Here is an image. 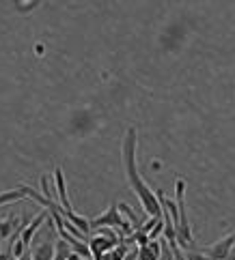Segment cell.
Returning a JSON list of instances; mask_svg holds the SVG:
<instances>
[{
  "label": "cell",
  "mask_w": 235,
  "mask_h": 260,
  "mask_svg": "<svg viewBox=\"0 0 235 260\" xmlns=\"http://www.w3.org/2000/svg\"><path fill=\"white\" fill-rule=\"evenodd\" d=\"M89 226H91V230H95V228H112V230H119V236H121V239H123V236H130V234L134 232L132 224L123 220V215H121V211H119L117 204L108 206L102 215H97V218L89 220Z\"/></svg>",
  "instance_id": "obj_3"
},
{
  "label": "cell",
  "mask_w": 235,
  "mask_h": 260,
  "mask_svg": "<svg viewBox=\"0 0 235 260\" xmlns=\"http://www.w3.org/2000/svg\"><path fill=\"white\" fill-rule=\"evenodd\" d=\"M0 260H16V256L11 254V250H0Z\"/></svg>",
  "instance_id": "obj_13"
},
{
  "label": "cell",
  "mask_w": 235,
  "mask_h": 260,
  "mask_svg": "<svg viewBox=\"0 0 235 260\" xmlns=\"http://www.w3.org/2000/svg\"><path fill=\"white\" fill-rule=\"evenodd\" d=\"M226 260H235V245H233V250H231V254H229V258Z\"/></svg>",
  "instance_id": "obj_15"
},
{
  "label": "cell",
  "mask_w": 235,
  "mask_h": 260,
  "mask_svg": "<svg viewBox=\"0 0 235 260\" xmlns=\"http://www.w3.org/2000/svg\"><path fill=\"white\" fill-rule=\"evenodd\" d=\"M80 260H91V258H80Z\"/></svg>",
  "instance_id": "obj_16"
},
{
  "label": "cell",
  "mask_w": 235,
  "mask_h": 260,
  "mask_svg": "<svg viewBox=\"0 0 235 260\" xmlns=\"http://www.w3.org/2000/svg\"><path fill=\"white\" fill-rule=\"evenodd\" d=\"M48 220V213H39L37 218H33L31 222H26L24 224V228H22V232H20V241H22L26 248H31V243L35 239V234L39 232V228H41V224H44Z\"/></svg>",
  "instance_id": "obj_6"
},
{
  "label": "cell",
  "mask_w": 235,
  "mask_h": 260,
  "mask_svg": "<svg viewBox=\"0 0 235 260\" xmlns=\"http://www.w3.org/2000/svg\"><path fill=\"white\" fill-rule=\"evenodd\" d=\"M158 260H175L173 258V250H170V245L166 239H162V252H160V258Z\"/></svg>",
  "instance_id": "obj_11"
},
{
  "label": "cell",
  "mask_w": 235,
  "mask_h": 260,
  "mask_svg": "<svg viewBox=\"0 0 235 260\" xmlns=\"http://www.w3.org/2000/svg\"><path fill=\"white\" fill-rule=\"evenodd\" d=\"M16 260H33V254H31V250H26L24 254L20 256V258H16Z\"/></svg>",
  "instance_id": "obj_14"
},
{
  "label": "cell",
  "mask_w": 235,
  "mask_h": 260,
  "mask_svg": "<svg viewBox=\"0 0 235 260\" xmlns=\"http://www.w3.org/2000/svg\"><path fill=\"white\" fill-rule=\"evenodd\" d=\"M22 198H26V192H24V187L20 185L18 190H9V192H3V194H0V206L13 204V202H18V200H22Z\"/></svg>",
  "instance_id": "obj_9"
},
{
  "label": "cell",
  "mask_w": 235,
  "mask_h": 260,
  "mask_svg": "<svg viewBox=\"0 0 235 260\" xmlns=\"http://www.w3.org/2000/svg\"><path fill=\"white\" fill-rule=\"evenodd\" d=\"M22 226V222L18 218H7V220H0V241H7L9 236L16 232V230Z\"/></svg>",
  "instance_id": "obj_7"
},
{
  "label": "cell",
  "mask_w": 235,
  "mask_h": 260,
  "mask_svg": "<svg viewBox=\"0 0 235 260\" xmlns=\"http://www.w3.org/2000/svg\"><path fill=\"white\" fill-rule=\"evenodd\" d=\"M233 245H235V232L222 236L220 241L207 245V248H203L201 252L209 260H226V258H229V254H231V250H233Z\"/></svg>",
  "instance_id": "obj_4"
},
{
  "label": "cell",
  "mask_w": 235,
  "mask_h": 260,
  "mask_svg": "<svg viewBox=\"0 0 235 260\" xmlns=\"http://www.w3.org/2000/svg\"><path fill=\"white\" fill-rule=\"evenodd\" d=\"M117 206H119V211H121V213H123V215H127V220L132 222V228H134V230H138V228L142 226V222L136 218V213L132 211V206H130V204H125V202H119Z\"/></svg>",
  "instance_id": "obj_10"
},
{
  "label": "cell",
  "mask_w": 235,
  "mask_h": 260,
  "mask_svg": "<svg viewBox=\"0 0 235 260\" xmlns=\"http://www.w3.org/2000/svg\"><path fill=\"white\" fill-rule=\"evenodd\" d=\"M175 204H177V215H179V224H177V228H175L177 245L183 250H194L190 220H188V213H186V180L183 178L175 180Z\"/></svg>",
  "instance_id": "obj_2"
},
{
  "label": "cell",
  "mask_w": 235,
  "mask_h": 260,
  "mask_svg": "<svg viewBox=\"0 0 235 260\" xmlns=\"http://www.w3.org/2000/svg\"><path fill=\"white\" fill-rule=\"evenodd\" d=\"M183 256H186V260H209L207 256L203 254L201 250H196V248H194V250H188V252H186V254H183Z\"/></svg>",
  "instance_id": "obj_12"
},
{
  "label": "cell",
  "mask_w": 235,
  "mask_h": 260,
  "mask_svg": "<svg viewBox=\"0 0 235 260\" xmlns=\"http://www.w3.org/2000/svg\"><path fill=\"white\" fill-rule=\"evenodd\" d=\"M136 144H138V134L136 129L130 127L123 136V144H121V157H123V170L127 176L132 192L136 194V198L140 202V206L145 208V213L149 218H160L162 215V206L158 202L155 192L149 190V185L142 180L140 172H138V164H136Z\"/></svg>",
  "instance_id": "obj_1"
},
{
  "label": "cell",
  "mask_w": 235,
  "mask_h": 260,
  "mask_svg": "<svg viewBox=\"0 0 235 260\" xmlns=\"http://www.w3.org/2000/svg\"><path fill=\"white\" fill-rule=\"evenodd\" d=\"M31 254H33V260H52L54 258V243L52 241L39 243Z\"/></svg>",
  "instance_id": "obj_8"
},
{
  "label": "cell",
  "mask_w": 235,
  "mask_h": 260,
  "mask_svg": "<svg viewBox=\"0 0 235 260\" xmlns=\"http://www.w3.org/2000/svg\"><path fill=\"white\" fill-rule=\"evenodd\" d=\"M54 192L59 196V204L63 206V213L61 215H67V213H74V206L69 202V196H67V185H65V174H63L61 168L54 170Z\"/></svg>",
  "instance_id": "obj_5"
}]
</instances>
